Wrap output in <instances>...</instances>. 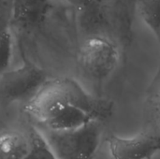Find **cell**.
<instances>
[{"label":"cell","mask_w":160,"mask_h":159,"mask_svg":"<svg viewBox=\"0 0 160 159\" xmlns=\"http://www.w3.org/2000/svg\"><path fill=\"white\" fill-rule=\"evenodd\" d=\"M99 106L98 97L85 91L75 80L63 77L48 80L25 103L24 110L40 127L61 131L98 121L92 116Z\"/></svg>","instance_id":"6da1fadb"},{"label":"cell","mask_w":160,"mask_h":159,"mask_svg":"<svg viewBox=\"0 0 160 159\" xmlns=\"http://www.w3.org/2000/svg\"><path fill=\"white\" fill-rule=\"evenodd\" d=\"M100 121H92L69 130L38 128L57 159H93L100 145L103 131Z\"/></svg>","instance_id":"7a4b0ae2"},{"label":"cell","mask_w":160,"mask_h":159,"mask_svg":"<svg viewBox=\"0 0 160 159\" xmlns=\"http://www.w3.org/2000/svg\"><path fill=\"white\" fill-rule=\"evenodd\" d=\"M121 48L114 40L100 37L82 38L78 52V64L83 75L100 86L116 69Z\"/></svg>","instance_id":"3957f363"},{"label":"cell","mask_w":160,"mask_h":159,"mask_svg":"<svg viewBox=\"0 0 160 159\" xmlns=\"http://www.w3.org/2000/svg\"><path fill=\"white\" fill-rule=\"evenodd\" d=\"M46 71L32 62L8 69L0 76V102H27L47 82Z\"/></svg>","instance_id":"277c9868"},{"label":"cell","mask_w":160,"mask_h":159,"mask_svg":"<svg viewBox=\"0 0 160 159\" xmlns=\"http://www.w3.org/2000/svg\"><path fill=\"white\" fill-rule=\"evenodd\" d=\"M108 142L113 159H152L160 152V132L146 127L131 138L112 135Z\"/></svg>","instance_id":"5b68a950"},{"label":"cell","mask_w":160,"mask_h":159,"mask_svg":"<svg viewBox=\"0 0 160 159\" xmlns=\"http://www.w3.org/2000/svg\"><path fill=\"white\" fill-rule=\"evenodd\" d=\"M50 0H13L12 24L22 29L38 26L50 9Z\"/></svg>","instance_id":"8992f818"},{"label":"cell","mask_w":160,"mask_h":159,"mask_svg":"<svg viewBox=\"0 0 160 159\" xmlns=\"http://www.w3.org/2000/svg\"><path fill=\"white\" fill-rule=\"evenodd\" d=\"M30 138L19 131L0 133V159H24L30 151Z\"/></svg>","instance_id":"52a82bcc"},{"label":"cell","mask_w":160,"mask_h":159,"mask_svg":"<svg viewBox=\"0 0 160 159\" xmlns=\"http://www.w3.org/2000/svg\"><path fill=\"white\" fill-rule=\"evenodd\" d=\"M145 108L148 116V128L160 132V66L146 92Z\"/></svg>","instance_id":"ba28073f"},{"label":"cell","mask_w":160,"mask_h":159,"mask_svg":"<svg viewBox=\"0 0 160 159\" xmlns=\"http://www.w3.org/2000/svg\"><path fill=\"white\" fill-rule=\"evenodd\" d=\"M141 18L156 36L160 48V0H137Z\"/></svg>","instance_id":"9c48e42d"},{"label":"cell","mask_w":160,"mask_h":159,"mask_svg":"<svg viewBox=\"0 0 160 159\" xmlns=\"http://www.w3.org/2000/svg\"><path fill=\"white\" fill-rule=\"evenodd\" d=\"M30 151L24 159H57L48 142L38 128H33L29 135Z\"/></svg>","instance_id":"30bf717a"},{"label":"cell","mask_w":160,"mask_h":159,"mask_svg":"<svg viewBox=\"0 0 160 159\" xmlns=\"http://www.w3.org/2000/svg\"><path fill=\"white\" fill-rule=\"evenodd\" d=\"M12 35L10 29L0 32V76L9 69L12 58Z\"/></svg>","instance_id":"8fae6325"},{"label":"cell","mask_w":160,"mask_h":159,"mask_svg":"<svg viewBox=\"0 0 160 159\" xmlns=\"http://www.w3.org/2000/svg\"><path fill=\"white\" fill-rule=\"evenodd\" d=\"M12 13L13 0H0V32L10 29Z\"/></svg>","instance_id":"7c38bea8"},{"label":"cell","mask_w":160,"mask_h":159,"mask_svg":"<svg viewBox=\"0 0 160 159\" xmlns=\"http://www.w3.org/2000/svg\"><path fill=\"white\" fill-rule=\"evenodd\" d=\"M72 7H74L77 10L85 8L94 3L99 1V0H67Z\"/></svg>","instance_id":"4fadbf2b"}]
</instances>
